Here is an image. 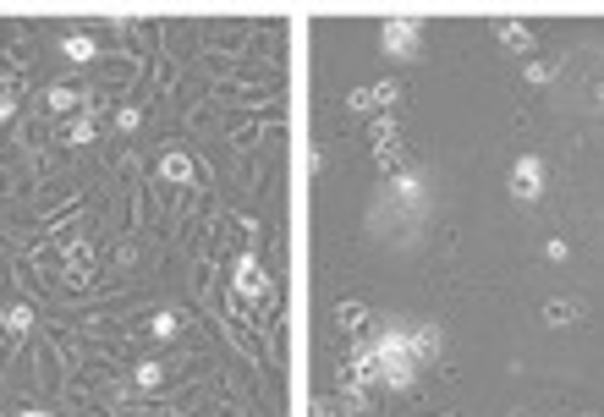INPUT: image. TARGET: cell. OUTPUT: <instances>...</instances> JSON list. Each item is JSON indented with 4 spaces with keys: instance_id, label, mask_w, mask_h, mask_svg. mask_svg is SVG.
Instances as JSON below:
<instances>
[{
    "instance_id": "1",
    "label": "cell",
    "mask_w": 604,
    "mask_h": 417,
    "mask_svg": "<svg viewBox=\"0 0 604 417\" xmlns=\"http://www.w3.org/2000/svg\"><path fill=\"white\" fill-rule=\"evenodd\" d=\"M379 39H385V50H391V55L412 60V55L423 50V22H418V17H391L385 28H379Z\"/></svg>"
},
{
    "instance_id": "2",
    "label": "cell",
    "mask_w": 604,
    "mask_h": 417,
    "mask_svg": "<svg viewBox=\"0 0 604 417\" xmlns=\"http://www.w3.org/2000/svg\"><path fill=\"white\" fill-rule=\"evenodd\" d=\"M231 297H237V302H264V297H270V275H264V264L253 259V253H242V259H237Z\"/></svg>"
},
{
    "instance_id": "3",
    "label": "cell",
    "mask_w": 604,
    "mask_h": 417,
    "mask_svg": "<svg viewBox=\"0 0 604 417\" xmlns=\"http://www.w3.org/2000/svg\"><path fill=\"white\" fill-rule=\"evenodd\" d=\"M511 192H517L522 204H533L538 192H544V159H538V154H522L517 165H511Z\"/></svg>"
},
{
    "instance_id": "4",
    "label": "cell",
    "mask_w": 604,
    "mask_h": 417,
    "mask_svg": "<svg viewBox=\"0 0 604 417\" xmlns=\"http://www.w3.org/2000/svg\"><path fill=\"white\" fill-rule=\"evenodd\" d=\"M335 390H341V417H374V396L363 390L358 379H346V373H335Z\"/></svg>"
},
{
    "instance_id": "5",
    "label": "cell",
    "mask_w": 604,
    "mask_h": 417,
    "mask_svg": "<svg viewBox=\"0 0 604 417\" xmlns=\"http://www.w3.org/2000/svg\"><path fill=\"white\" fill-rule=\"evenodd\" d=\"M439 346H445V330L439 325H412V357H418V368H429L439 357Z\"/></svg>"
},
{
    "instance_id": "6",
    "label": "cell",
    "mask_w": 604,
    "mask_h": 417,
    "mask_svg": "<svg viewBox=\"0 0 604 417\" xmlns=\"http://www.w3.org/2000/svg\"><path fill=\"white\" fill-rule=\"evenodd\" d=\"M577 318H583V302H577V297L544 302V325H550V330H566V325H577Z\"/></svg>"
},
{
    "instance_id": "7",
    "label": "cell",
    "mask_w": 604,
    "mask_h": 417,
    "mask_svg": "<svg viewBox=\"0 0 604 417\" xmlns=\"http://www.w3.org/2000/svg\"><path fill=\"white\" fill-rule=\"evenodd\" d=\"M67 280H72V285H88V280H93V253H88V242H72V247H67Z\"/></svg>"
},
{
    "instance_id": "8",
    "label": "cell",
    "mask_w": 604,
    "mask_h": 417,
    "mask_svg": "<svg viewBox=\"0 0 604 417\" xmlns=\"http://www.w3.org/2000/svg\"><path fill=\"white\" fill-rule=\"evenodd\" d=\"M495 39H500L505 50L527 55V50H533V28H527V22H495Z\"/></svg>"
},
{
    "instance_id": "9",
    "label": "cell",
    "mask_w": 604,
    "mask_h": 417,
    "mask_svg": "<svg viewBox=\"0 0 604 417\" xmlns=\"http://www.w3.org/2000/svg\"><path fill=\"white\" fill-rule=\"evenodd\" d=\"M160 181L187 187V181H193V159H187V154H160Z\"/></svg>"
},
{
    "instance_id": "10",
    "label": "cell",
    "mask_w": 604,
    "mask_h": 417,
    "mask_svg": "<svg viewBox=\"0 0 604 417\" xmlns=\"http://www.w3.org/2000/svg\"><path fill=\"white\" fill-rule=\"evenodd\" d=\"M60 55H67V60H77V67H88V60L100 55V44H93L88 34H72V39H60Z\"/></svg>"
},
{
    "instance_id": "11",
    "label": "cell",
    "mask_w": 604,
    "mask_h": 417,
    "mask_svg": "<svg viewBox=\"0 0 604 417\" xmlns=\"http://www.w3.org/2000/svg\"><path fill=\"white\" fill-rule=\"evenodd\" d=\"M0 325H6V335H12V341H22L28 330H34V313H28L22 302H12L6 313H0Z\"/></svg>"
},
{
    "instance_id": "12",
    "label": "cell",
    "mask_w": 604,
    "mask_h": 417,
    "mask_svg": "<svg viewBox=\"0 0 604 417\" xmlns=\"http://www.w3.org/2000/svg\"><path fill=\"white\" fill-rule=\"evenodd\" d=\"M83 100H88V93H77L72 83H55V88H50V110H55V116H67V110H77Z\"/></svg>"
},
{
    "instance_id": "13",
    "label": "cell",
    "mask_w": 604,
    "mask_h": 417,
    "mask_svg": "<svg viewBox=\"0 0 604 417\" xmlns=\"http://www.w3.org/2000/svg\"><path fill=\"white\" fill-rule=\"evenodd\" d=\"M335 325L341 330H363L368 325V308L363 302H335Z\"/></svg>"
},
{
    "instance_id": "14",
    "label": "cell",
    "mask_w": 604,
    "mask_h": 417,
    "mask_svg": "<svg viewBox=\"0 0 604 417\" xmlns=\"http://www.w3.org/2000/svg\"><path fill=\"white\" fill-rule=\"evenodd\" d=\"M555 72H560V60H527V67H522V77H527L533 88H544Z\"/></svg>"
},
{
    "instance_id": "15",
    "label": "cell",
    "mask_w": 604,
    "mask_h": 417,
    "mask_svg": "<svg viewBox=\"0 0 604 417\" xmlns=\"http://www.w3.org/2000/svg\"><path fill=\"white\" fill-rule=\"evenodd\" d=\"M368 143H374V148H379V143H401L396 121H391V116H374V126H368Z\"/></svg>"
},
{
    "instance_id": "16",
    "label": "cell",
    "mask_w": 604,
    "mask_h": 417,
    "mask_svg": "<svg viewBox=\"0 0 604 417\" xmlns=\"http://www.w3.org/2000/svg\"><path fill=\"white\" fill-rule=\"evenodd\" d=\"M396 100H401V83H374V110H396Z\"/></svg>"
},
{
    "instance_id": "17",
    "label": "cell",
    "mask_w": 604,
    "mask_h": 417,
    "mask_svg": "<svg viewBox=\"0 0 604 417\" xmlns=\"http://www.w3.org/2000/svg\"><path fill=\"white\" fill-rule=\"evenodd\" d=\"M401 159H407V148H401V143H379V148H374V165H379V171H396Z\"/></svg>"
},
{
    "instance_id": "18",
    "label": "cell",
    "mask_w": 604,
    "mask_h": 417,
    "mask_svg": "<svg viewBox=\"0 0 604 417\" xmlns=\"http://www.w3.org/2000/svg\"><path fill=\"white\" fill-rule=\"evenodd\" d=\"M160 379H165V368H160V363H138V373H133L138 390H160Z\"/></svg>"
},
{
    "instance_id": "19",
    "label": "cell",
    "mask_w": 604,
    "mask_h": 417,
    "mask_svg": "<svg viewBox=\"0 0 604 417\" xmlns=\"http://www.w3.org/2000/svg\"><path fill=\"white\" fill-rule=\"evenodd\" d=\"M346 110H352V116H368V110H374V83H368V88H352V93H346Z\"/></svg>"
},
{
    "instance_id": "20",
    "label": "cell",
    "mask_w": 604,
    "mask_h": 417,
    "mask_svg": "<svg viewBox=\"0 0 604 417\" xmlns=\"http://www.w3.org/2000/svg\"><path fill=\"white\" fill-rule=\"evenodd\" d=\"M176 330H181V318H176V313H154V325H149V335H160V341H171Z\"/></svg>"
},
{
    "instance_id": "21",
    "label": "cell",
    "mask_w": 604,
    "mask_h": 417,
    "mask_svg": "<svg viewBox=\"0 0 604 417\" xmlns=\"http://www.w3.org/2000/svg\"><path fill=\"white\" fill-rule=\"evenodd\" d=\"M116 126H121V132H138V126H143V110H138V105H121V110H116Z\"/></svg>"
},
{
    "instance_id": "22",
    "label": "cell",
    "mask_w": 604,
    "mask_h": 417,
    "mask_svg": "<svg viewBox=\"0 0 604 417\" xmlns=\"http://www.w3.org/2000/svg\"><path fill=\"white\" fill-rule=\"evenodd\" d=\"M67 143H77V148H83V143H93V121H88V116L67 126Z\"/></svg>"
},
{
    "instance_id": "23",
    "label": "cell",
    "mask_w": 604,
    "mask_h": 417,
    "mask_svg": "<svg viewBox=\"0 0 604 417\" xmlns=\"http://www.w3.org/2000/svg\"><path fill=\"white\" fill-rule=\"evenodd\" d=\"M313 417H341V406L335 401H313Z\"/></svg>"
},
{
    "instance_id": "24",
    "label": "cell",
    "mask_w": 604,
    "mask_h": 417,
    "mask_svg": "<svg viewBox=\"0 0 604 417\" xmlns=\"http://www.w3.org/2000/svg\"><path fill=\"white\" fill-rule=\"evenodd\" d=\"M12 116H17V105H12V100H0V121H12Z\"/></svg>"
},
{
    "instance_id": "25",
    "label": "cell",
    "mask_w": 604,
    "mask_h": 417,
    "mask_svg": "<svg viewBox=\"0 0 604 417\" xmlns=\"http://www.w3.org/2000/svg\"><path fill=\"white\" fill-rule=\"evenodd\" d=\"M22 417H50V412H44V406H28V412H22Z\"/></svg>"
},
{
    "instance_id": "26",
    "label": "cell",
    "mask_w": 604,
    "mask_h": 417,
    "mask_svg": "<svg viewBox=\"0 0 604 417\" xmlns=\"http://www.w3.org/2000/svg\"><path fill=\"white\" fill-rule=\"evenodd\" d=\"M439 417H451V412H439Z\"/></svg>"
},
{
    "instance_id": "27",
    "label": "cell",
    "mask_w": 604,
    "mask_h": 417,
    "mask_svg": "<svg viewBox=\"0 0 604 417\" xmlns=\"http://www.w3.org/2000/svg\"><path fill=\"white\" fill-rule=\"evenodd\" d=\"M171 417H181V412H171Z\"/></svg>"
},
{
    "instance_id": "28",
    "label": "cell",
    "mask_w": 604,
    "mask_h": 417,
    "mask_svg": "<svg viewBox=\"0 0 604 417\" xmlns=\"http://www.w3.org/2000/svg\"><path fill=\"white\" fill-rule=\"evenodd\" d=\"M599 93H604V88H599Z\"/></svg>"
}]
</instances>
